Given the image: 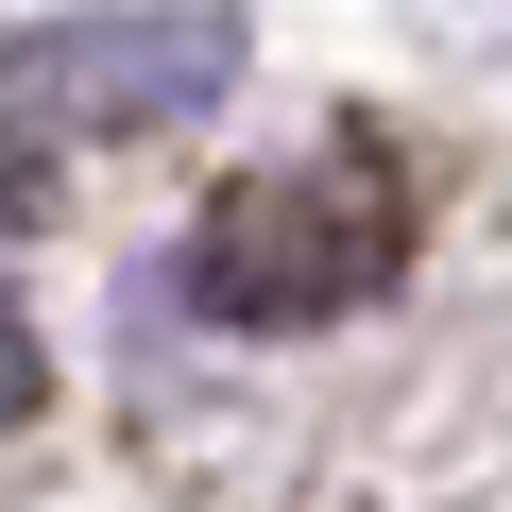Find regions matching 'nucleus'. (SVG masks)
<instances>
[{"label":"nucleus","mask_w":512,"mask_h":512,"mask_svg":"<svg viewBox=\"0 0 512 512\" xmlns=\"http://www.w3.org/2000/svg\"><path fill=\"white\" fill-rule=\"evenodd\" d=\"M393 274H410V188H393L376 137L291 154V171H239V188L188 222V256H171V291H188L205 325H239V342L342 325V308H376Z\"/></svg>","instance_id":"obj_1"},{"label":"nucleus","mask_w":512,"mask_h":512,"mask_svg":"<svg viewBox=\"0 0 512 512\" xmlns=\"http://www.w3.org/2000/svg\"><path fill=\"white\" fill-rule=\"evenodd\" d=\"M222 86H239V18L222 0H86V18L18 35L0 120H35V137H171Z\"/></svg>","instance_id":"obj_2"},{"label":"nucleus","mask_w":512,"mask_h":512,"mask_svg":"<svg viewBox=\"0 0 512 512\" xmlns=\"http://www.w3.org/2000/svg\"><path fill=\"white\" fill-rule=\"evenodd\" d=\"M35 393H52V359H35V325H18V291H0V427H35Z\"/></svg>","instance_id":"obj_3"}]
</instances>
